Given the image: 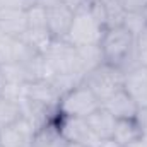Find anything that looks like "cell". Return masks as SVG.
Wrapping results in <instances>:
<instances>
[{
    "mask_svg": "<svg viewBox=\"0 0 147 147\" xmlns=\"http://www.w3.org/2000/svg\"><path fill=\"white\" fill-rule=\"evenodd\" d=\"M121 26L134 38L140 36L147 29V12L146 10H142V12H127Z\"/></svg>",
    "mask_w": 147,
    "mask_h": 147,
    "instance_id": "20",
    "label": "cell"
},
{
    "mask_svg": "<svg viewBox=\"0 0 147 147\" xmlns=\"http://www.w3.org/2000/svg\"><path fill=\"white\" fill-rule=\"evenodd\" d=\"M26 99L58 111L60 94L55 91V87L51 86V82L48 79H41V80L26 84Z\"/></svg>",
    "mask_w": 147,
    "mask_h": 147,
    "instance_id": "8",
    "label": "cell"
},
{
    "mask_svg": "<svg viewBox=\"0 0 147 147\" xmlns=\"http://www.w3.org/2000/svg\"><path fill=\"white\" fill-rule=\"evenodd\" d=\"M89 128L92 130V134L99 139H108L113 135V130H115V125H116V118L108 113L103 106L99 110H96L92 115H89L86 118Z\"/></svg>",
    "mask_w": 147,
    "mask_h": 147,
    "instance_id": "13",
    "label": "cell"
},
{
    "mask_svg": "<svg viewBox=\"0 0 147 147\" xmlns=\"http://www.w3.org/2000/svg\"><path fill=\"white\" fill-rule=\"evenodd\" d=\"M123 82H125V74L106 62L98 69H94L92 72L86 74L84 77V84L99 98L101 103L106 101L115 92H118L120 89H123Z\"/></svg>",
    "mask_w": 147,
    "mask_h": 147,
    "instance_id": "3",
    "label": "cell"
},
{
    "mask_svg": "<svg viewBox=\"0 0 147 147\" xmlns=\"http://www.w3.org/2000/svg\"><path fill=\"white\" fill-rule=\"evenodd\" d=\"M146 12H147V9H146Z\"/></svg>",
    "mask_w": 147,
    "mask_h": 147,
    "instance_id": "34",
    "label": "cell"
},
{
    "mask_svg": "<svg viewBox=\"0 0 147 147\" xmlns=\"http://www.w3.org/2000/svg\"><path fill=\"white\" fill-rule=\"evenodd\" d=\"M63 146H65V140L62 139V135L57 128V121L46 125L45 128L36 132L34 147H63Z\"/></svg>",
    "mask_w": 147,
    "mask_h": 147,
    "instance_id": "17",
    "label": "cell"
},
{
    "mask_svg": "<svg viewBox=\"0 0 147 147\" xmlns=\"http://www.w3.org/2000/svg\"><path fill=\"white\" fill-rule=\"evenodd\" d=\"M72 10H69L65 5L58 3L48 9V21H46V28L50 31V34L55 39H65L69 34V29L72 26L74 21Z\"/></svg>",
    "mask_w": 147,
    "mask_h": 147,
    "instance_id": "10",
    "label": "cell"
},
{
    "mask_svg": "<svg viewBox=\"0 0 147 147\" xmlns=\"http://www.w3.org/2000/svg\"><path fill=\"white\" fill-rule=\"evenodd\" d=\"M63 147H89V146H86V144H77V142H65Z\"/></svg>",
    "mask_w": 147,
    "mask_h": 147,
    "instance_id": "32",
    "label": "cell"
},
{
    "mask_svg": "<svg viewBox=\"0 0 147 147\" xmlns=\"http://www.w3.org/2000/svg\"><path fill=\"white\" fill-rule=\"evenodd\" d=\"M123 89L137 103L139 108L147 106V67H137L125 74Z\"/></svg>",
    "mask_w": 147,
    "mask_h": 147,
    "instance_id": "11",
    "label": "cell"
},
{
    "mask_svg": "<svg viewBox=\"0 0 147 147\" xmlns=\"http://www.w3.org/2000/svg\"><path fill=\"white\" fill-rule=\"evenodd\" d=\"M101 106L108 113H111L116 120H134L139 113L137 103L128 96L125 89H120L118 92L110 96L106 101H103Z\"/></svg>",
    "mask_w": 147,
    "mask_h": 147,
    "instance_id": "9",
    "label": "cell"
},
{
    "mask_svg": "<svg viewBox=\"0 0 147 147\" xmlns=\"http://www.w3.org/2000/svg\"><path fill=\"white\" fill-rule=\"evenodd\" d=\"M125 12H142L147 9V0H118Z\"/></svg>",
    "mask_w": 147,
    "mask_h": 147,
    "instance_id": "25",
    "label": "cell"
},
{
    "mask_svg": "<svg viewBox=\"0 0 147 147\" xmlns=\"http://www.w3.org/2000/svg\"><path fill=\"white\" fill-rule=\"evenodd\" d=\"M57 128L65 142H77V144H86L89 147H99L101 139L92 134L86 118L60 115L57 118Z\"/></svg>",
    "mask_w": 147,
    "mask_h": 147,
    "instance_id": "6",
    "label": "cell"
},
{
    "mask_svg": "<svg viewBox=\"0 0 147 147\" xmlns=\"http://www.w3.org/2000/svg\"><path fill=\"white\" fill-rule=\"evenodd\" d=\"M91 2H96V3H105V2H108V0H91Z\"/></svg>",
    "mask_w": 147,
    "mask_h": 147,
    "instance_id": "33",
    "label": "cell"
},
{
    "mask_svg": "<svg viewBox=\"0 0 147 147\" xmlns=\"http://www.w3.org/2000/svg\"><path fill=\"white\" fill-rule=\"evenodd\" d=\"M34 0H0V9H29Z\"/></svg>",
    "mask_w": 147,
    "mask_h": 147,
    "instance_id": "27",
    "label": "cell"
},
{
    "mask_svg": "<svg viewBox=\"0 0 147 147\" xmlns=\"http://www.w3.org/2000/svg\"><path fill=\"white\" fill-rule=\"evenodd\" d=\"M60 3L65 5L69 10H72L74 14L82 12L91 7V0H60Z\"/></svg>",
    "mask_w": 147,
    "mask_h": 147,
    "instance_id": "26",
    "label": "cell"
},
{
    "mask_svg": "<svg viewBox=\"0 0 147 147\" xmlns=\"http://www.w3.org/2000/svg\"><path fill=\"white\" fill-rule=\"evenodd\" d=\"M99 98L82 82L67 94L60 98L58 103V113L63 116H77V118H87L96 110L101 108Z\"/></svg>",
    "mask_w": 147,
    "mask_h": 147,
    "instance_id": "2",
    "label": "cell"
},
{
    "mask_svg": "<svg viewBox=\"0 0 147 147\" xmlns=\"http://www.w3.org/2000/svg\"><path fill=\"white\" fill-rule=\"evenodd\" d=\"M28 31V16L24 9H0V33L21 38Z\"/></svg>",
    "mask_w": 147,
    "mask_h": 147,
    "instance_id": "12",
    "label": "cell"
},
{
    "mask_svg": "<svg viewBox=\"0 0 147 147\" xmlns=\"http://www.w3.org/2000/svg\"><path fill=\"white\" fill-rule=\"evenodd\" d=\"M105 7V19H106V29L110 28H118L123 24L125 19V9L121 7V3L118 0H108L103 3Z\"/></svg>",
    "mask_w": 147,
    "mask_h": 147,
    "instance_id": "21",
    "label": "cell"
},
{
    "mask_svg": "<svg viewBox=\"0 0 147 147\" xmlns=\"http://www.w3.org/2000/svg\"><path fill=\"white\" fill-rule=\"evenodd\" d=\"M105 33V28L94 19L89 9L77 12L74 16L72 26L69 29L67 41L74 46H86V45H99Z\"/></svg>",
    "mask_w": 147,
    "mask_h": 147,
    "instance_id": "5",
    "label": "cell"
},
{
    "mask_svg": "<svg viewBox=\"0 0 147 147\" xmlns=\"http://www.w3.org/2000/svg\"><path fill=\"white\" fill-rule=\"evenodd\" d=\"M77 58H79V67L80 72L86 74L92 72L99 65L105 63V57L101 51L99 45H86V46H77Z\"/></svg>",
    "mask_w": 147,
    "mask_h": 147,
    "instance_id": "15",
    "label": "cell"
},
{
    "mask_svg": "<svg viewBox=\"0 0 147 147\" xmlns=\"http://www.w3.org/2000/svg\"><path fill=\"white\" fill-rule=\"evenodd\" d=\"M48 80L51 82V86L62 98L63 94H67L69 91H72L74 87L84 82V75L82 74H55Z\"/></svg>",
    "mask_w": 147,
    "mask_h": 147,
    "instance_id": "19",
    "label": "cell"
},
{
    "mask_svg": "<svg viewBox=\"0 0 147 147\" xmlns=\"http://www.w3.org/2000/svg\"><path fill=\"white\" fill-rule=\"evenodd\" d=\"M2 96L21 103V101L26 99V84L24 82H7L5 80V87H3Z\"/></svg>",
    "mask_w": 147,
    "mask_h": 147,
    "instance_id": "23",
    "label": "cell"
},
{
    "mask_svg": "<svg viewBox=\"0 0 147 147\" xmlns=\"http://www.w3.org/2000/svg\"><path fill=\"white\" fill-rule=\"evenodd\" d=\"M99 147H121V146H120L113 137H108V139H101Z\"/></svg>",
    "mask_w": 147,
    "mask_h": 147,
    "instance_id": "29",
    "label": "cell"
},
{
    "mask_svg": "<svg viewBox=\"0 0 147 147\" xmlns=\"http://www.w3.org/2000/svg\"><path fill=\"white\" fill-rule=\"evenodd\" d=\"M99 46L105 62L120 69L123 74H128L130 70L140 67L135 53V38L123 26L105 29Z\"/></svg>",
    "mask_w": 147,
    "mask_h": 147,
    "instance_id": "1",
    "label": "cell"
},
{
    "mask_svg": "<svg viewBox=\"0 0 147 147\" xmlns=\"http://www.w3.org/2000/svg\"><path fill=\"white\" fill-rule=\"evenodd\" d=\"M34 3L45 7V9H50V7H53V5H58L60 0H34Z\"/></svg>",
    "mask_w": 147,
    "mask_h": 147,
    "instance_id": "30",
    "label": "cell"
},
{
    "mask_svg": "<svg viewBox=\"0 0 147 147\" xmlns=\"http://www.w3.org/2000/svg\"><path fill=\"white\" fill-rule=\"evenodd\" d=\"M43 57L50 69V77L55 74H82L77 58V46L70 45L67 39H53Z\"/></svg>",
    "mask_w": 147,
    "mask_h": 147,
    "instance_id": "4",
    "label": "cell"
},
{
    "mask_svg": "<svg viewBox=\"0 0 147 147\" xmlns=\"http://www.w3.org/2000/svg\"><path fill=\"white\" fill-rule=\"evenodd\" d=\"M21 118H22L21 103L12 101V99L0 94V128H3L7 125H12Z\"/></svg>",
    "mask_w": 147,
    "mask_h": 147,
    "instance_id": "18",
    "label": "cell"
},
{
    "mask_svg": "<svg viewBox=\"0 0 147 147\" xmlns=\"http://www.w3.org/2000/svg\"><path fill=\"white\" fill-rule=\"evenodd\" d=\"M3 87H5V75L2 72V67H0V94L3 92Z\"/></svg>",
    "mask_w": 147,
    "mask_h": 147,
    "instance_id": "31",
    "label": "cell"
},
{
    "mask_svg": "<svg viewBox=\"0 0 147 147\" xmlns=\"http://www.w3.org/2000/svg\"><path fill=\"white\" fill-rule=\"evenodd\" d=\"M26 16H28V28H46L48 9L34 3L29 9H26Z\"/></svg>",
    "mask_w": 147,
    "mask_h": 147,
    "instance_id": "22",
    "label": "cell"
},
{
    "mask_svg": "<svg viewBox=\"0 0 147 147\" xmlns=\"http://www.w3.org/2000/svg\"><path fill=\"white\" fill-rule=\"evenodd\" d=\"M36 130L24 120L0 128V147H34Z\"/></svg>",
    "mask_w": 147,
    "mask_h": 147,
    "instance_id": "7",
    "label": "cell"
},
{
    "mask_svg": "<svg viewBox=\"0 0 147 147\" xmlns=\"http://www.w3.org/2000/svg\"><path fill=\"white\" fill-rule=\"evenodd\" d=\"M21 39L36 53H45L55 38L50 34L48 28H28V31L21 36Z\"/></svg>",
    "mask_w": 147,
    "mask_h": 147,
    "instance_id": "16",
    "label": "cell"
},
{
    "mask_svg": "<svg viewBox=\"0 0 147 147\" xmlns=\"http://www.w3.org/2000/svg\"><path fill=\"white\" fill-rule=\"evenodd\" d=\"M135 53L140 67H147V29L135 38Z\"/></svg>",
    "mask_w": 147,
    "mask_h": 147,
    "instance_id": "24",
    "label": "cell"
},
{
    "mask_svg": "<svg viewBox=\"0 0 147 147\" xmlns=\"http://www.w3.org/2000/svg\"><path fill=\"white\" fill-rule=\"evenodd\" d=\"M135 121L139 123V127H140V130H142V135L147 137V106L139 108V113H137V116H135Z\"/></svg>",
    "mask_w": 147,
    "mask_h": 147,
    "instance_id": "28",
    "label": "cell"
},
{
    "mask_svg": "<svg viewBox=\"0 0 147 147\" xmlns=\"http://www.w3.org/2000/svg\"><path fill=\"white\" fill-rule=\"evenodd\" d=\"M121 147H128L132 144H135L137 140H140L144 135H142V130L139 127V123L134 120H116V125H115V130H113V135H111Z\"/></svg>",
    "mask_w": 147,
    "mask_h": 147,
    "instance_id": "14",
    "label": "cell"
}]
</instances>
